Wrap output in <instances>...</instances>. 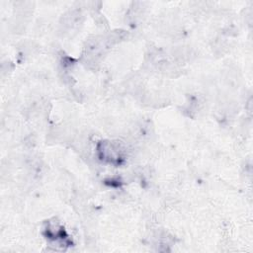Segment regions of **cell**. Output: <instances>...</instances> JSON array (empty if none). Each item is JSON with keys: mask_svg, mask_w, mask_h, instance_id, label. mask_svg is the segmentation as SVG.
<instances>
[{"mask_svg": "<svg viewBox=\"0 0 253 253\" xmlns=\"http://www.w3.org/2000/svg\"><path fill=\"white\" fill-rule=\"evenodd\" d=\"M100 158L109 163H120L123 159L124 148L118 142L104 141L101 142L98 147Z\"/></svg>", "mask_w": 253, "mask_h": 253, "instance_id": "obj_1", "label": "cell"}]
</instances>
